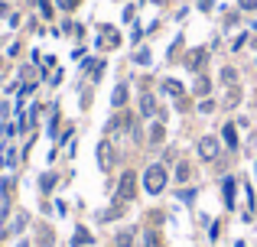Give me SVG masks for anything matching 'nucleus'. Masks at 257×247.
Wrapping results in <instances>:
<instances>
[{
    "instance_id": "1",
    "label": "nucleus",
    "mask_w": 257,
    "mask_h": 247,
    "mask_svg": "<svg viewBox=\"0 0 257 247\" xmlns=\"http://www.w3.org/2000/svg\"><path fill=\"white\" fill-rule=\"evenodd\" d=\"M166 179H170L166 169H163L160 163H153V166H147V172H143V189L150 195H160L163 189H166Z\"/></svg>"
},
{
    "instance_id": "2",
    "label": "nucleus",
    "mask_w": 257,
    "mask_h": 247,
    "mask_svg": "<svg viewBox=\"0 0 257 247\" xmlns=\"http://www.w3.org/2000/svg\"><path fill=\"white\" fill-rule=\"evenodd\" d=\"M137 195V176L134 172H124L120 176V185H118V202H130Z\"/></svg>"
},
{
    "instance_id": "3",
    "label": "nucleus",
    "mask_w": 257,
    "mask_h": 247,
    "mask_svg": "<svg viewBox=\"0 0 257 247\" xmlns=\"http://www.w3.org/2000/svg\"><path fill=\"white\" fill-rule=\"evenodd\" d=\"M199 156H202V160H215V156H218V140L202 137L199 140Z\"/></svg>"
},
{
    "instance_id": "4",
    "label": "nucleus",
    "mask_w": 257,
    "mask_h": 247,
    "mask_svg": "<svg viewBox=\"0 0 257 247\" xmlns=\"http://www.w3.org/2000/svg\"><path fill=\"white\" fill-rule=\"evenodd\" d=\"M140 114H143V117H153V114H156V98L153 95L140 98Z\"/></svg>"
},
{
    "instance_id": "5",
    "label": "nucleus",
    "mask_w": 257,
    "mask_h": 247,
    "mask_svg": "<svg viewBox=\"0 0 257 247\" xmlns=\"http://www.w3.org/2000/svg\"><path fill=\"white\" fill-rule=\"evenodd\" d=\"M205 49H195L192 55H189V59H186V65H189V68H192V72H199V68H202V62H205Z\"/></svg>"
},
{
    "instance_id": "6",
    "label": "nucleus",
    "mask_w": 257,
    "mask_h": 247,
    "mask_svg": "<svg viewBox=\"0 0 257 247\" xmlns=\"http://www.w3.org/2000/svg\"><path fill=\"white\" fill-rule=\"evenodd\" d=\"M124 101H127V85H118V88H114V95H111V104H114V108H120Z\"/></svg>"
},
{
    "instance_id": "7",
    "label": "nucleus",
    "mask_w": 257,
    "mask_h": 247,
    "mask_svg": "<svg viewBox=\"0 0 257 247\" xmlns=\"http://www.w3.org/2000/svg\"><path fill=\"white\" fill-rule=\"evenodd\" d=\"M134 237H137V234L127 228V231H120V234H118V241H114V244H118V247H134Z\"/></svg>"
},
{
    "instance_id": "8",
    "label": "nucleus",
    "mask_w": 257,
    "mask_h": 247,
    "mask_svg": "<svg viewBox=\"0 0 257 247\" xmlns=\"http://www.w3.org/2000/svg\"><path fill=\"white\" fill-rule=\"evenodd\" d=\"M163 91L172 95V98H179L182 95V85H179V82H172V78H166V82H163Z\"/></svg>"
},
{
    "instance_id": "9",
    "label": "nucleus",
    "mask_w": 257,
    "mask_h": 247,
    "mask_svg": "<svg viewBox=\"0 0 257 247\" xmlns=\"http://www.w3.org/2000/svg\"><path fill=\"white\" fill-rule=\"evenodd\" d=\"M225 205H235V179H225Z\"/></svg>"
},
{
    "instance_id": "10",
    "label": "nucleus",
    "mask_w": 257,
    "mask_h": 247,
    "mask_svg": "<svg viewBox=\"0 0 257 247\" xmlns=\"http://www.w3.org/2000/svg\"><path fill=\"white\" fill-rule=\"evenodd\" d=\"M163 137H166L163 124H153V127H150V143H163Z\"/></svg>"
},
{
    "instance_id": "11",
    "label": "nucleus",
    "mask_w": 257,
    "mask_h": 247,
    "mask_svg": "<svg viewBox=\"0 0 257 247\" xmlns=\"http://www.w3.org/2000/svg\"><path fill=\"white\" fill-rule=\"evenodd\" d=\"M225 143L231 147V150L238 147V133H235V124H228V127H225Z\"/></svg>"
},
{
    "instance_id": "12",
    "label": "nucleus",
    "mask_w": 257,
    "mask_h": 247,
    "mask_svg": "<svg viewBox=\"0 0 257 247\" xmlns=\"http://www.w3.org/2000/svg\"><path fill=\"white\" fill-rule=\"evenodd\" d=\"M222 82H225V85H235L238 72H235V68H222Z\"/></svg>"
},
{
    "instance_id": "13",
    "label": "nucleus",
    "mask_w": 257,
    "mask_h": 247,
    "mask_svg": "<svg viewBox=\"0 0 257 247\" xmlns=\"http://www.w3.org/2000/svg\"><path fill=\"white\" fill-rule=\"evenodd\" d=\"M176 179H179V182H186V179H189V166H186V163H179V169H176Z\"/></svg>"
},
{
    "instance_id": "14",
    "label": "nucleus",
    "mask_w": 257,
    "mask_h": 247,
    "mask_svg": "<svg viewBox=\"0 0 257 247\" xmlns=\"http://www.w3.org/2000/svg\"><path fill=\"white\" fill-rule=\"evenodd\" d=\"M104 43H107V46H118V43H120L118 33H114V30H104Z\"/></svg>"
},
{
    "instance_id": "15",
    "label": "nucleus",
    "mask_w": 257,
    "mask_h": 247,
    "mask_svg": "<svg viewBox=\"0 0 257 247\" xmlns=\"http://www.w3.org/2000/svg\"><path fill=\"white\" fill-rule=\"evenodd\" d=\"M88 241H91V234H88V231H82V228H78V237H75V244H88Z\"/></svg>"
},
{
    "instance_id": "16",
    "label": "nucleus",
    "mask_w": 257,
    "mask_h": 247,
    "mask_svg": "<svg viewBox=\"0 0 257 247\" xmlns=\"http://www.w3.org/2000/svg\"><path fill=\"white\" fill-rule=\"evenodd\" d=\"M55 3H59L62 10H75V3H78V0H55Z\"/></svg>"
},
{
    "instance_id": "17",
    "label": "nucleus",
    "mask_w": 257,
    "mask_h": 247,
    "mask_svg": "<svg viewBox=\"0 0 257 247\" xmlns=\"http://www.w3.org/2000/svg\"><path fill=\"white\" fill-rule=\"evenodd\" d=\"M195 91H199V95H205V91H208V82H205V78H199V82H195Z\"/></svg>"
},
{
    "instance_id": "18",
    "label": "nucleus",
    "mask_w": 257,
    "mask_h": 247,
    "mask_svg": "<svg viewBox=\"0 0 257 247\" xmlns=\"http://www.w3.org/2000/svg\"><path fill=\"white\" fill-rule=\"evenodd\" d=\"M212 108H215L212 101H202V104H199V111H202V114H212Z\"/></svg>"
},
{
    "instance_id": "19",
    "label": "nucleus",
    "mask_w": 257,
    "mask_h": 247,
    "mask_svg": "<svg viewBox=\"0 0 257 247\" xmlns=\"http://www.w3.org/2000/svg\"><path fill=\"white\" fill-rule=\"evenodd\" d=\"M137 62L140 65H150V52H137Z\"/></svg>"
},
{
    "instance_id": "20",
    "label": "nucleus",
    "mask_w": 257,
    "mask_h": 247,
    "mask_svg": "<svg viewBox=\"0 0 257 247\" xmlns=\"http://www.w3.org/2000/svg\"><path fill=\"white\" fill-rule=\"evenodd\" d=\"M143 247H156V234H153V231H147V244Z\"/></svg>"
},
{
    "instance_id": "21",
    "label": "nucleus",
    "mask_w": 257,
    "mask_h": 247,
    "mask_svg": "<svg viewBox=\"0 0 257 247\" xmlns=\"http://www.w3.org/2000/svg\"><path fill=\"white\" fill-rule=\"evenodd\" d=\"M241 7H244V10H254V7H257V0H241Z\"/></svg>"
},
{
    "instance_id": "22",
    "label": "nucleus",
    "mask_w": 257,
    "mask_h": 247,
    "mask_svg": "<svg viewBox=\"0 0 257 247\" xmlns=\"http://www.w3.org/2000/svg\"><path fill=\"white\" fill-rule=\"evenodd\" d=\"M212 7V0H199V10H208Z\"/></svg>"
},
{
    "instance_id": "23",
    "label": "nucleus",
    "mask_w": 257,
    "mask_h": 247,
    "mask_svg": "<svg viewBox=\"0 0 257 247\" xmlns=\"http://www.w3.org/2000/svg\"><path fill=\"white\" fill-rule=\"evenodd\" d=\"M0 62H3V59H0Z\"/></svg>"
}]
</instances>
